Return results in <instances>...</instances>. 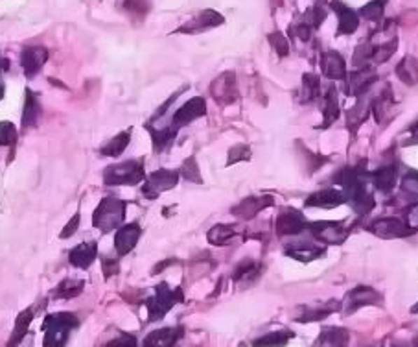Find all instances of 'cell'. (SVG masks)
Wrapping results in <instances>:
<instances>
[{
  "label": "cell",
  "instance_id": "40",
  "mask_svg": "<svg viewBox=\"0 0 418 347\" xmlns=\"http://www.w3.org/2000/svg\"><path fill=\"white\" fill-rule=\"evenodd\" d=\"M400 189L409 200H418V172H407L402 177Z\"/></svg>",
  "mask_w": 418,
  "mask_h": 347
},
{
  "label": "cell",
  "instance_id": "15",
  "mask_svg": "<svg viewBox=\"0 0 418 347\" xmlns=\"http://www.w3.org/2000/svg\"><path fill=\"white\" fill-rule=\"evenodd\" d=\"M48 60V50L45 46H28L20 54V65L25 69L26 76H34L43 69Z\"/></svg>",
  "mask_w": 418,
  "mask_h": 347
},
{
  "label": "cell",
  "instance_id": "5",
  "mask_svg": "<svg viewBox=\"0 0 418 347\" xmlns=\"http://www.w3.org/2000/svg\"><path fill=\"white\" fill-rule=\"evenodd\" d=\"M367 229L370 233H374L379 238H403L414 235V227H411L405 220L402 218H376L374 222H370L367 226Z\"/></svg>",
  "mask_w": 418,
  "mask_h": 347
},
{
  "label": "cell",
  "instance_id": "54",
  "mask_svg": "<svg viewBox=\"0 0 418 347\" xmlns=\"http://www.w3.org/2000/svg\"><path fill=\"white\" fill-rule=\"evenodd\" d=\"M413 346H414V347H418V336L413 340Z\"/></svg>",
  "mask_w": 418,
  "mask_h": 347
},
{
  "label": "cell",
  "instance_id": "45",
  "mask_svg": "<svg viewBox=\"0 0 418 347\" xmlns=\"http://www.w3.org/2000/svg\"><path fill=\"white\" fill-rule=\"evenodd\" d=\"M105 347H137V338L133 334H120V336L113 338L111 342H107Z\"/></svg>",
  "mask_w": 418,
  "mask_h": 347
},
{
  "label": "cell",
  "instance_id": "21",
  "mask_svg": "<svg viewBox=\"0 0 418 347\" xmlns=\"http://www.w3.org/2000/svg\"><path fill=\"white\" fill-rule=\"evenodd\" d=\"M140 233L142 231H140L139 224H127V226H124L122 229H118L115 238L116 253H118L120 257L127 255V253L137 246V242H139L140 238Z\"/></svg>",
  "mask_w": 418,
  "mask_h": 347
},
{
  "label": "cell",
  "instance_id": "48",
  "mask_svg": "<svg viewBox=\"0 0 418 347\" xmlns=\"http://www.w3.org/2000/svg\"><path fill=\"white\" fill-rule=\"evenodd\" d=\"M78 226H80V212H78V215H76V217L69 222V226H67L65 229H63V233H61V237L69 238L70 235H72V233H74L76 229H78Z\"/></svg>",
  "mask_w": 418,
  "mask_h": 347
},
{
  "label": "cell",
  "instance_id": "14",
  "mask_svg": "<svg viewBox=\"0 0 418 347\" xmlns=\"http://www.w3.org/2000/svg\"><path fill=\"white\" fill-rule=\"evenodd\" d=\"M330 8L337 13V36H350V34H354V32L358 30L359 15L352 8H349V6L343 4V2H339V0H332V2H330Z\"/></svg>",
  "mask_w": 418,
  "mask_h": 347
},
{
  "label": "cell",
  "instance_id": "29",
  "mask_svg": "<svg viewBox=\"0 0 418 347\" xmlns=\"http://www.w3.org/2000/svg\"><path fill=\"white\" fill-rule=\"evenodd\" d=\"M321 96V80L317 76L308 72V74L302 76V86H300L299 93V102L300 104H308V102L317 100Z\"/></svg>",
  "mask_w": 418,
  "mask_h": 347
},
{
  "label": "cell",
  "instance_id": "46",
  "mask_svg": "<svg viewBox=\"0 0 418 347\" xmlns=\"http://www.w3.org/2000/svg\"><path fill=\"white\" fill-rule=\"evenodd\" d=\"M405 222H407L411 227H414V229L418 227V201L411 203V207L407 209V218H405Z\"/></svg>",
  "mask_w": 418,
  "mask_h": 347
},
{
  "label": "cell",
  "instance_id": "33",
  "mask_svg": "<svg viewBox=\"0 0 418 347\" xmlns=\"http://www.w3.org/2000/svg\"><path fill=\"white\" fill-rule=\"evenodd\" d=\"M370 115V100H365V98H359L358 104L349 111V115H347V126L350 130H356L363 124L365 121Z\"/></svg>",
  "mask_w": 418,
  "mask_h": 347
},
{
  "label": "cell",
  "instance_id": "4",
  "mask_svg": "<svg viewBox=\"0 0 418 347\" xmlns=\"http://www.w3.org/2000/svg\"><path fill=\"white\" fill-rule=\"evenodd\" d=\"M146 177L144 163L142 161H124L111 165L104 172V183L107 186L116 185H137Z\"/></svg>",
  "mask_w": 418,
  "mask_h": 347
},
{
  "label": "cell",
  "instance_id": "24",
  "mask_svg": "<svg viewBox=\"0 0 418 347\" xmlns=\"http://www.w3.org/2000/svg\"><path fill=\"white\" fill-rule=\"evenodd\" d=\"M339 113H341V106H339L337 89H335V87H330L328 93H326L323 98L324 121H323V126H321V130L332 126V124H334V122L339 118Z\"/></svg>",
  "mask_w": 418,
  "mask_h": 347
},
{
  "label": "cell",
  "instance_id": "3",
  "mask_svg": "<svg viewBox=\"0 0 418 347\" xmlns=\"http://www.w3.org/2000/svg\"><path fill=\"white\" fill-rule=\"evenodd\" d=\"M183 301V290L181 288H169L166 283L155 288L153 296L146 301L148 307V320L150 323L159 322L160 318H165L175 303Z\"/></svg>",
  "mask_w": 418,
  "mask_h": 347
},
{
  "label": "cell",
  "instance_id": "25",
  "mask_svg": "<svg viewBox=\"0 0 418 347\" xmlns=\"http://www.w3.org/2000/svg\"><path fill=\"white\" fill-rule=\"evenodd\" d=\"M41 115H43V107L41 102L37 100V96L32 91H26V102H25V111H22V128H34L39 122Z\"/></svg>",
  "mask_w": 418,
  "mask_h": 347
},
{
  "label": "cell",
  "instance_id": "42",
  "mask_svg": "<svg viewBox=\"0 0 418 347\" xmlns=\"http://www.w3.org/2000/svg\"><path fill=\"white\" fill-rule=\"evenodd\" d=\"M17 142V130L11 122H0V147H13Z\"/></svg>",
  "mask_w": 418,
  "mask_h": 347
},
{
  "label": "cell",
  "instance_id": "12",
  "mask_svg": "<svg viewBox=\"0 0 418 347\" xmlns=\"http://www.w3.org/2000/svg\"><path fill=\"white\" fill-rule=\"evenodd\" d=\"M203 115H207V102L201 98V96H195L192 100L184 102L183 106L174 113V118H172V126L174 128H183L190 122L197 121Z\"/></svg>",
  "mask_w": 418,
  "mask_h": 347
},
{
  "label": "cell",
  "instance_id": "2",
  "mask_svg": "<svg viewBox=\"0 0 418 347\" xmlns=\"http://www.w3.org/2000/svg\"><path fill=\"white\" fill-rule=\"evenodd\" d=\"M125 218V201L118 200L115 196L105 198L100 205L96 207L92 222L95 227H98L102 233H111L118 229L124 224Z\"/></svg>",
  "mask_w": 418,
  "mask_h": 347
},
{
  "label": "cell",
  "instance_id": "50",
  "mask_svg": "<svg viewBox=\"0 0 418 347\" xmlns=\"http://www.w3.org/2000/svg\"><path fill=\"white\" fill-rule=\"evenodd\" d=\"M409 131H411L413 135L418 137V122H417V124H413V126H411V130H409Z\"/></svg>",
  "mask_w": 418,
  "mask_h": 347
},
{
  "label": "cell",
  "instance_id": "52",
  "mask_svg": "<svg viewBox=\"0 0 418 347\" xmlns=\"http://www.w3.org/2000/svg\"><path fill=\"white\" fill-rule=\"evenodd\" d=\"M411 312H413V314H418V303H417V305H414L413 308H411Z\"/></svg>",
  "mask_w": 418,
  "mask_h": 347
},
{
  "label": "cell",
  "instance_id": "18",
  "mask_svg": "<svg viewBox=\"0 0 418 347\" xmlns=\"http://www.w3.org/2000/svg\"><path fill=\"white\" fill-rule=\"evenodd\" d=\"M183 327L157 329L144 338V347H174L183 338Z\"/></svg>",
  "mask_w": 418,
  "mask_h": 347
},
{
  "label": "cell",
  "instance_id": "7",
  "mask_svg": "<svg viewBox=\"0 0 418 347\" xmlns=\"http://www.w3.org/2000/svg\"><path fill=\"white\" fill-rule=\"evenodd\" d=\"M210 95L218 104L230 106L238 100V78L235 72H223L218 76L212 86H210Z\"/></svg>",
  "mask_w": 418,
  "mask_h": 347
},
{
  "label": "cell",
  "instance_id": "1",
  "mask_svg": "<svg viewBox=\"0 0 418 347\" xmlns=\"http://www.w3.org/2000/svg\"><path fill=\"white\" fill-rule=\"evenodd\" d=\"M78 327V316L72 312H54L45 318L43 331L45 343L43 347H63L69 340V332Z\"/></svg>",
  "mask_w": 418,
  "mask_h": 347
},
{
  "label": "cell",
  "instance_id": "53",
  "mask_svg": "<svg viewBox=\"0 0 418 347\" xmlns=\"http://www.w3.org/2000/svg\"><path fill=\"white\" fill-rule=\"evenodd\" d=\"M394 347H411V346H407V343H398V346H394Z\"/></svg>",
  "mask_w": 418,
  "mask_h": 347
},
{
  "label": "cell",
  "instance_id": "35",
  "mask_svg": "<svg viewBox=\"0 0 418 347\" xmlns=\"http://www.w3.org/2000/svg\"><path fill=\"white\" fill-rule=\"evenodd\" d=\"M131 141V131H122V133H118L116 137H113L107 144H105L104 148H102V154L107 157H118L124 154V150L127 148V144H130Z\"/></svg>",
  "mask_w": 418,
  "mask_h": 347
},
{
  "label": "cell",
  "instance_id": "11",
  "mask_svg": "<svg viewBox=\"0 0 418 347\" xmlns=\"http://www.w3.org/2000/svg\"><path fill=\"white\" fill-rule=\"evenodd\" d=\"M308 229V222L304 220L302 212L295 209H284L277 218V233L279 237H297Z\"/></svg>",
  "mask_w": 418,
  "mask_h": 347
},
{
  "label": "cell",
  "instance_id": "47",
  "mask_svg": "<svg viewBox=\"0 0 418 347\" xmlns=\"http://www.w3.org/2000/svg\"><path fill=\"white\" fill-rule=\"evenodd\" d=\"M102 268H104V273L107 277L115 275V273L118 272V261H113V259H105V261L102 262Z\"/></svg>",
  "mask_w": 418,
  "mask_h": 347
},
{
  "label": "cell",
  "instance_id": "30",
  "mask_svg": "<svg viewBox=\"0 0 418 347\" xmlns=\"http://www.w3.org/2000/svg\"><path fill=\"white\" fill-rule=\"evenodd\" d=\"M148 131L151 133V139H153V148L155 151H162L172 144V141L177 135V128H174L172 124L166 128H153V126H146Z\"/></svg>",
  "mask_w": 418,
  "mask_h": 347
},
{
  "label": "cell",
  "instance_id": "13",
  "mask_svg": "<svg viewBox=\"0 0 418 347\" xmlns=\"http://www.w3.org/2000/svg\"><path fill=\"white\" fill-rule=\"evenodd\" d=\"M225 22L223 15H219L218 11L214 10H203L200 11L197 15H194L192 19L183 25L179 28V34H201V32H207L210 28H216V26H221Z\"/></svg>",
  "mask_w": 418,
  "mask_h": 347
},
{
  "label": "cell",
  "instance_id": "16",
  "mask_svg": "<svg viewBox=\"0 0 418 347\" xmlns=\"http://www.w3.org/2000/svg\"><path fill=\"white\" fill-rule=\"evenodd\" d=\"M269 205H273V198L271 196H251L245 198L242 203H238V205L232 209V215H235L236 218H242V220H251V218L256 217L262 209H265V207Z\"/></svg>",
  "mask_w": 418,
  "mask_h": 347
},
{
  "label": "cell",
  "instance_id": "26",
  "mask_svg": "<svg viewBox=\"0 0 418 347\" xmlns=\"http://www.w3.org/2000/svg\"><path fill=\"white\" fill-rule=\"evenodd\" d=\"M396 76L405 86H414L418 83V57L414 55H405L398 65H396Z\"/></svg>",
  "mask_w": 418,
  "mask_h": 347
},
{
  "label": "cell",
  "instance_id": "49",
  "mask_svg": "<svg viewBox=\"0 0 418 347\" xmlns=\"http://www.w3.org/2000/svg\"><path fill=\"white\" fill-rule=\"evenodd\" d=\"M10 69V61L6 60L4 55H0V72H6Z\"/></svg>",
  "mask_w": 418,
  "mask_h": 347
},
{
  "label": "cell",
  "instance_id": "32",
  "mask_svg": "<svg viewBox=\"0 0 418 347\" xmlns=\"http://www.w3.org/2000/svg\"><path fill=\"white\" fill-rule=\"evenodd\" d=\"M238 235V227L236 226H227V224H218L209 231V242L212 246H225L232 242Z\"/></svg>",
  "mask_w": 418,
  "mask_h": 347
},
{
  "label": "cell",
  "instance_id": "31",
  "mask_svg": "<svg viewBox=\"0 0 418 347\" xmlns=\"http://www.w3.org/2000/svg\"><path fill=\"white\" fill-rule=\"evenodd\" d=\"M286 255L295 259L299 262H314L321 257L326 255V247H317V246H295L286 250Z\"/></svg>",
  "mask_w": 418,
  "mask_h": 347
},
{
  "label": "cell",
  "instance_id": "38",
  "mask_svg": "<svg viewBox=\"0 0 418 347\" xmlns=\"http://www.w3.org/2000/svg\"><path fill=\"white\" fill-rule=\"evenodd\" d=\"M387 2L389 0H370L368 4H365L359 10V15L367 20H372V22H379V20L384 19V11Z\"/></svg>",
  "mask_w": 418,
  "mask_h": 347
},
{
  "label": "cell",
  "instance_id": "27",
  "mask_svg": "<svg viewBox=\"0 0 418 347\" xmlns=\"http://www.w3.org/2000/svg\"><path fill=\"white\" fill-rule=\"evenodd\" d=\"M262 273V264L258 262L251 261V259H245L236 266L235 273H232V279L235 283H245V285H249L251 281H256Z\"/></svg>",
  "mask_w": 418,
  "mask_h": 347
},
{
  "label": "cell",
  "instance_id": "44",
  "mask_svg": "<svg viewBox=\"0 0 418 347\" xmlns=\"http://www.w3.org/2000/svg\"><path fill=\"white\" fill-rule=\"evenodd\" d=\"M249 159L251 148L245 147V144H236V147L229 151V161H227V165H235V163L239 161H249Z\"/></svg>",
  "mask_w": 418,
  "mask_h": 347
},
{
  "label": "cell",
  "instance_id": "36",
  "mask_svg": "<svg viewBox=\"0 0 418 347\" xmlns=\"http://www.w3.org/2000/svg\"><path fill=\"white\" fill-rule=\"evenodd\" d=\"M85 281L81 279H74V277H69V279H63L60 283V287L55 288L54 296L61 297V299H72V297L80 296L83 292Z\"/></svg>",
  "mask_w": 418,
  "mask_h": 347
},
{
  "label": "cell",
  "instance_id": "10",
  "mask_svg": "<svg viewBox=\"0 0 418 347\" xmlns=\"http://www.w3.org/2000/svg\"><path fill=\"white\" fill-rule=\"evenodd\" d=\"M382 301H384V296L379 292H376L374 288L358 287L347 294L344 301L341 303V307H344V314H352V312H356L358 308L368 307V305H379Z\"/></svg>",
  "mask_w": 418,
  "mask_h": 347
},
{
  "label": "cell",
  "instance_id": "23",
  "mask_svg": "<svg viewBox=\"0 0 418 347\" xmlns=\"http://www.w3.org/2000/svg\"><path fill=\"white\" fill-rule=\"evenodd\" d=\"M339 308H341V303L339 301H328L326 305H319V307H300V314L297 316V322H321V320L328 318L332 312L339 311Z\"/></svg>",
  "mask_w": 418,
  "mask_h": 347
},
{
  "label": "cell",
  "instance_id": "20",
  "mask_svg": "<svg viewBox=\"0 0 418 347\" xmlns=\"http://www.w3.org/2000/svg\"><path fill=\"white\" fill-rule=\"evenodd\" d=\"M396 179H398V166L394 165V163L382 166V168H378V170L370 174L372 185L378 191L384 192V194H391L393 192V189L396 186Z\"/></svg>",
  "mask_w": 418,
  "mask_h": 347
},
{
  "label": "cell",
  "instance_id": "28",
  "mask_svg": "<svg viewBox=\"0 0 418 347\" xmlns=\"http://www.w3.org/2000/svg\"><path fill=\"white\" fill-rule=\"evenodd\" d=\"M32 320H34V308H26V311L20 312L15 322V327H13V331H11V338H10V342H8V347H17L22 340H25Z\"/></svg>",
  "mask_w": 418,
  "mask_h": 347
},
{
  "label": "cell",
  "instance_id": "6",
  "mask_svg": "<svg viewBox=\"0 0 418 347\" xmlns=\"http://www.w3.org/2000/svg\"><path fill=\"white\" fill-rule=\"evenodd\" d=\"M179 172L177 170H157L151 172L148 179L144 183V189H142V194H144L148 200H155V198L162 194V192L174 189L177 183H179Z\"/></svg>",
  "mask_w": 418,
  "mask_h": 347
},
{
  "label": "cell",
  "instance_id": "9",
  "mask_svg": "<svg viewBox=\"0 0 418 347\" xmlns=\"http://www.w3.org/2000/svg\"><path fill=\"white\" fill-rule=\"evenodd\" d=\"M344 80H347V87H344L347 95L361 98L378 81V72L374 71V67H363V69L350 72L349 78H344Z\"/></svg>",
  "mask_w": 418,
  "mask_h": 347
},
{
  "label": "cell",
  "instance_id": "51",
  "mask_svg": "<svg viewBox=\"0 0 418 347\" xmlns=\"http://www.w3.org/2000/svg\"><path fill=\"white\" fill-rule=\"evenodd\" d=\"M4 91H6L4 83H0V100H2V96H4Z\"/></svg>",
  "mask_w": 418,
  "mask_h": 347
},
{
  "label": "cell",
  "instance_id": "19",
  "mask_svg": "<svg viewBox=\"0 0 418 347\" xmlns=\"http://www.w3.org/2000/svg\"><path fill=\"white\" fill-rule=\"evenodd\" d=\"M344 194L337 189H321L306 198V207H319V209H334L344 203Z\"/></svg>",
  "mask_w": 418,
  "mask_h": 347
},
{
  "label": "cell",
  "instance_id": "43",
  "mask_svg": "<svg viewBox=\"0 0 418 347\" xmlns=\"http://www.w3.org/2000/svg\"><path fill=\"white\" fill-rule=\"evenodd\" d=\"M267 39L280 57H286V55L289 54V43H288V39L284 37V34H280V32H273V34H269Z\"/></svg>",
  "mask_w": 418,
  "mask_h": 347
},
{
  "label": "cell",
  "instance_id": "17",
  "mask_svg": "<svg viewBox=\"0 0 418 347\" xmlns=\"http://www.w3.org/2000/svg\"><path fill=\"white\" fill-rule=\"evenodd\" d=\"M321 71L330 80H344L347 78V65H344L343 55L339 52H324L321 55Z\"/></svg>",
  "mask_w": 418,
  "mask_h": 347
},
{
  "label": "cell",
  "instance_id": "37",
  "mask_svg": "<svg viewBox=\"0 0 418 347\" xmlns=\"http://www.w3.org/2000/svg\"><path fill=\"white\" fill-rule=\"evenodd\" d=\"M291 338H293V332L289 331L269 332V334L256 338L253 342V347H284Z\"/></svg>",
  "mask_w": 418,
  "mask_h": 347
},
{
  "label": "cell",
  "instance_id": "39",
  "mask_svg": "<svg viewBox=\"0 0 418 347\" xmlns=\"http://www.w3.org/2000/svg\"><path fill=\"white\" fill-rule=\"evenodd\" d=\"M120 6L125 13L142 19L151 10V0H120Z\"/></svg>",
  "mask_w": 418,
  "mask_h": 347
},
{
  "label": "cell",
  "instance_id": "8",
  "mask_svg": "<svg viewBox=\"0 0 418 347\" xmlns=\"http://www.w3.org/2000/svg\"><path fill=\"white\" fill-rule=\"evenodd\" d=\"M308 231H312L315 240L323 242L324 246L341 244L349 237V231L344 229L343 224H337V222H312L308 224Z\"/></svg>",
  "mask_w": 418,
  "mask_h": 347
},
{
  "label": "cell",
  "instance_id": "41",
  "mask_svg": "<svg viewBox=\"0 0 418 347\" xmlns=\"http://www.w3.org/2000/svg\"><path fill=\"white\" fill-rule=\"evenodd\" d=\"M179 176H183L184 179H188V182H194V183L203 182L200 176V166H197L194 157H188V159L181 165Z\"/></svg>",
  "mask_w": 418,
  "mask_h": 347
},
{
  "label": "cell",
  "instance_id": "22",
  "mask_svg": "<svg viewBox=\"0 0 418 347\" xmlns=\"http://www.w3.org/2000/svg\"><path fill=\"white\" fill-rule=\"evenodd\" d=\"M96 255H98V247L96 242H83L80 246H76L72 252L69 253V261L72 266L87 270V268L95 262Z\"/></svg>",
  "mask_w": 418,
  "mask_h": 347
},
{
  "label": "cell",
  "instance_id": "34",
  "mask_svg": "<svg viewBox=\"0 0 418 347\" xmlns=\"http://www.w3.org/2000/svg\"><path fill=\"white\" fill-rule=\"evenodd\" d=\"M324 4H326V0H315V4L300 17V20H304L309 28L317 30L319 26L326 20V15H328V11H326V6Z\"/></svg>",
  "mask_w": 418,
  "mask_h": 347
}]
</instances>
